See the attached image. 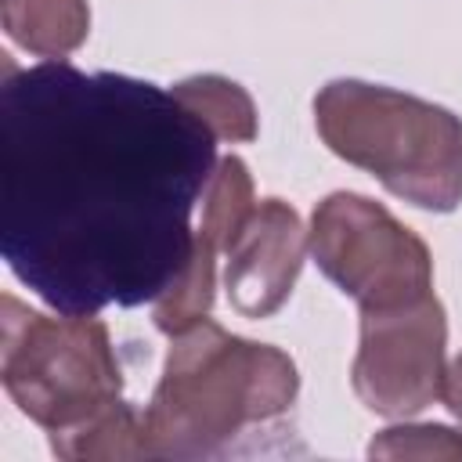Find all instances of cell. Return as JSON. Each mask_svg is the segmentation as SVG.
<instances>
[{"label":"cell","instance_id":"cell-8","mask_svg":"<svg viewBox=\"0 0 462 462\" xmlns=\"http://www.w3.org/2000/svg\"><path fill=\"white\" fill-rule=\"evenodd\" d=\"M4 32L40 58L72 54L90 32L87 0H0Z\"/></svg>","mask_w":462,"mask_h":462},{"label":"cell","instance_id":"cell-5","mask_svg":"<svg viewBox=\"0 0 462 462\" xmlns=\"http://www.w3.org/2000/svg\"><path fill=\"white\" fill-rule=\"evenodd\" d=\"M307 242L318 267L357 300L361 310L422 300L433 285L426 242L365 195L336 191L318 202Z\"/></svg>","mask_w":462,"mask_h":462},{"label":"cell","instance_id":"cell-1","mask_svg":"<svg viewBox=\"0 0 462 462\" xmlns=\"http://www.w3.org/2000/svg\"><path fill=\"white\" fill-rule=\"evenodd\" d=\"M213 130L173 90L65 61L0 79V256L58 314L155 303L191 263Z\"/></svg>","mask_w":462,"mask_h":462},{"label":"cell","instance_id":"cell-11","mask_svg":"<svg viewBox=\"0 0 462 462\" xmlns=\"http://www.w3.org/2000/svg\"><path fill=\"white\" fill-rule=\"evenodd\" d=\"M440 401L448 404V411L455 419H462V354L444 365V379H440Z\"/></svg>","mask_w":462,"mask_h":462},{"label":"cell","instance_id":"cell-2","mask_svg":"<svg viewBox=\"0 0 462 462\" xmlns=\"http://www.w3.org/2000/svg\"><path fill=\"white\" fill-rule=\"evenodd\" d=\"M300 390L289 354L195 321L173 336L144 411L148 458H220L256 433H282Z\"/></svg>","mask_w":462,"mask_h":462},{"label":"cell","instance_id":"cell-3","mask_svg":"<svg viewBox=\"0 0 462 462\" xmlns=\"http://www.w3.org/2000/svg\"><path fill=\"white\" fill-rule=\"evenodd\" d=\"M321 141L419 209L462 202V119L448 108L361 79H332L314 97Z\"/></svg>","mask_w":462,"mask_h":462},{"label":"cell","instance_id":"cell-9","mask_svg":"<svg viewBox=\"0 0 462 462\" xmlns=\"http://www.w3.org/2000/svg\"><path fill=\"white\" fill-rule=\"evenodd\" d=\"M173 97L195 112L217 141H253L256 137V108L253 97L224 79V76H191L173 87Z\"/></svg>","mask_w":462,"mask_h":462},{"label":"cell","instance_id":"cell-6","mask_svg":"<svg viewBox=\"0 0 462 462\" xmlns=\"http://www.w3.org/2000/svg\"><path fill=\"white\" fill-rule=\"evenodd\" d=\"M444 339V307L433 292L401 307L361 310V346L350 372L357 397L386 419L422 411L440 397Z\"/></svg>","mask_w":462,"mask_h":462},{"label":"cell","instance_id":"cell-4","mask_svg":"<svg viewBox=\"0 0 462 462\" xmlns=\"http://www.w3.org/2000/svg\"><path fill=\"white\" fill-rule=\"evenodd\" d=\"M0 379L11 401L54 437H69L123 404V372L108 328L87 318H47L4 296Z\"/></svg>","mask_w":462,"mask_h":462},{"label":"cell","instance_id":"cell-10","mask_svg":"<svg viewBox=\"0 0 462 462\" xmlns=\"http://www.w3.org/2000/svg\"><path fill=\"white\" fill-rule=\"evenodd\" d=\"M372 458H462V433L448 426H393L368 444Z\"/></svg>","mask_w":462,"mask_h":462},{"label":"cell","instance_id":"cell-7","mask_svg":"<svg viewBox=\"0 0 462 462\" xmlns=\"http://www.w3.org/2000/svg\"><path fill=\"white\" fill-rule=\"evenodd\" d=\"M303 253H307V231L289 202L263 199L260 206H253L238 238L224 253L227 256L224 289L231 307L242 318L274 314L296 285Z\"/></svg>","mask_w":462,"mask_h":462}]
</instances>
